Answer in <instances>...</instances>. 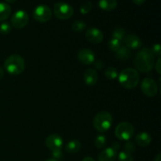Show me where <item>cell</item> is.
Segmentation results:
<instances>
[{"label": "cell", "instance_id": "4", "mask_svg": "<svg viewBox=\"0 0 161 161\" xmlns=\"http://www.w3.org/2000/svg\"><path fill=\"white\" fill-rule=\"evenodd\" d=\"M113 124V116L109 113L102 111L97 113L94 118L93 124L97 131L103 133L109 130Z\"/></svg>", "mask_w": 161, "mask_h": 161}, {"label": "cell", "instance_id": "15", "mask_svg": "<svg viewBox=\"0 0 161 161\" xmlns=\"http://www.w3.org/2000/svg\"><path fill=\"white\" fill-rule=\"evenodd\" d=\"M83 80L88 86H94L98 80V75L94 69H86L83 75Z\"/></svg>", "mask_w": 161, "mask_h": 161}, {"label": "cell", "instance_id": "30", "mask_svg": "<svg viewBox=\"0 0 161 161\" xmlns=\"http://www.w3.org/2000/svg\"><path fill=\"white\" fill-rule=\"evenodd\" d=\"M151 51L153 53L154 56H157L160 58L161 53V47L160 44H155V45L153 46L152 49H151Z\"/></svg>", "mask_w": 161, "mask_h": 161}, {"label": "cell", "instance_id": "19", "mask_svg": "<svg viewBox=\"0 0 161 161\" xmlns=\"http://www.w3.org/2000/svg\"><path fill=\"white\" fill-rule=\"evenodd\" d=\"M81 149V143L78 140H72L70 141L65 146V150L69 153H75L79 152Z\"/></svg>", "mask_w": 161, "mask_h": 161}, {"label": "cell", "instance_id": "35", "mask_svg": "<svg viewBox=\"0 0 161 161\" xmlns=\"http://www.w3.org/2000/svg\"><path fill=\"white\" fill-rule=\"evenodd\" d=\"M3 75H4V69L2 67H0V80L3 78Z\"/></svg>", "mask_w": 161, "mask_h": 161}, {"label": "cell", "instance_id": "7", "mask_svg": "<svg viewBox=\"0 0 161 161\" xmlns=\"http://www.w3.org/2000/svg\"><path fill=\"white\" fill-rule=\"evenodd\" d=\"M32 15L35 20L41 23H44L51 19L52 11L49 6L46 5H39L35 8Z\"/></svg>", "mask_w": 161, "mask_h": 161}, {"label": "cell", "instance_id": "27", "mask_svg": "<svg viewBox=\"0 0 161 161\" xmlns=\"http://www.w3.org/2000/svg\"><path fill=\"white\" fill-rule=\"evenodd\" d=\"M118 160L119 161H134V158L130 153L122 151L118 155Z\"/></svg>", "mask_w": 161, "mask_h": 161}, {"label": "cell", "instance_id": "37", "mask_svg": "<svg viewBox=\"0 0 161 161\" xmlns=\"http://www.w3.org/2000/svg\"><path fill=\"white\" fill-rule=\"evenodd\" d=\"M153 161H161V157H160V153H158L157 154V157H155V159H154Z\"/></svg>", "mask_w": 161, "mask_h": 161}, {"label": "cell", "instance_id": "18", "mask_svg": "<svg viewBox=\"0 0 161 161\" xmlns=\"http://www.w3.org/2000/svg\"><path fill=\"white\" fill-rule=\"evenodd\" d=\"M11 7L6 3H0V21L9 18L11 14Z\"/></svg>", "mask_w": 161, "mask_h": 161}, {"label": "cell", "instance_id": "13", "mask_svg": "<svg viewBox=\"0 0 161 161\" xmlns=\"http://www.w3.org/2000/svg\"><path fill=\"white\" fill-rule=\"evenodd\" d=\"M126 47L130 50H138L142 47V41L138 36L135 34H129L124 39Z\"/></svg>", "mask_w": 161, "mask_h": 161}, {"label": "cell", "instance_id": "33", "mask_svg": "<svg viewBox=\"0 0 161 161\" xmlns=\"http://www.w3.org/2000/svg\"><path fill=\"white\" fill-rule=\"evenodd\" d=\"M102 65H103V64H102V61H96V63L94 64V67L97 68V69H102Z\"/></svg>", "mask_w": 161, "mask_h": 161}, {"label": "cell", "instance_id": "26", "mask_svg": "<svg viewBox=\"0 0 161 161\" xmlns=\"http://www.w3.org/2000/svg\"><path fill=\"white\" fill-rule=\"evenodd\" d=\"M106 144V138L103 135H98L94 140V145L97 149H102Z\"/></svg>", "mask_w": 161, "mask_h": 161}, {"label": "cell", "instance_id": "5", "mask_svg": "<svg viewBox=\"0 0 161 161\" xmlns=\"http://www.w3.org/2000/svg\"><path fill=\"white\" fill-rule=\"evenodd\" d=\"M135 135V128L130 123L123 122L118 124L115 129V135L121 141H128Z\"/></svg>", "mask_w": 161, "mask_h": 161}, {"label": "cell", "instance_id": "6", "mask_svg": "<svg viewBox=\"0 0 161 161\" xmlns=\"http://www.w3.org/2000/svg\"><path fill=\"white\" fill-rule=\"evenodd\" d=\"M54 15L61 20L69 19L74 14V9L72 6L64 2H58L53 5Z\"/></svg>", "mask_w": 161, "mask_h": 161}, {"label": "cell", "instance_id": "11", "mask_svg": "<svg viewBox=\"0 0 161 161\" xmlns=\"http://www.w3.org/2000/svg\"><path fill=\"white\" fill-rule=\"evenodd\" d=\"M86 40L94 44H98L103 40V33L101 30L96 28H90L86 30Z\"/></svg>", "mask_w": 161, "mask_h": 161}, {"label": "cell", "instance_id": "25", "mask_svg": "<svg viewBox=\"0 0 161 161\" xmlns=\"http://www.w3.org/2000/svg\"><path fill=\"white\" fill-rule=\"evenodd\" d=\"M92 6L93 5L92 3H91V2L90 1L84 2V3L80 6V13H81L82 14H88V13L91 12V10L92 9Z\"/></svg>", "mask_w": 161, "mask_h": 161}, {"label": "cell", "instance_id": "17", "mask_svg": "<svg viewBox=\"0 0 161 161\" xmlns=\"http://www.w3.org/2000/svg\"><path fill=\"white\" fill-rule=\"evenodd\" d=\"M98 6L105 11H112L117 6L116 0H99Z\"/></svg>", "mask_w": 161, "mask_h": 161}, {"label": "cell", "instance_id": "31", "mask_svg": "<svg viewBox=\"0 0 161 161\" xmlns=\"http://www.w3.org/2000/svg\"><path fill=\"white\" fill-rule=\"evenodd\" d=\"M62 152H61V149H58V150L52 151V156H53L54 160H58V159H61L62 157Z\"/></svg>", "mask_w": 161, "mask_h": 161}, {"label": "cell", "instance_id": "29", "mask_svg": "<svg viewBox=\"0 0 161 161\" xmlns=\"http://www.w3.org/2000/svg\"><path fill=\"white\" fill-rule=\"evenodd\" d=\"M124 149H125V152L131 154L132 153L135 152V145L133 142H127L124 146Z\"/></svg>", "mask_w": 161, "mask_h": 161}, {"label": "cell", "instance_id": "14", "mask_svg": "<svg viewBox=\"0 0 161 161\" xmlns=\"http://www.w3.org/2000/svg\"><path fill=\"white\" fill-rule=\"evenodd\" d=\"M117 158V153L113 148H106L98 154V161H116Z\"/></svg>", "mask_w": 161, "mask_h": 161}, {"label": "cell", "instance_id": "10", "mask_svg": "<svg viewBox=\"0 0 161 161\" xmlns=\"http://www.w3.org/2000/svg\"><path fill=\"white\" fill-rule=\"evenodd\" d=\"M46 146L51 151L61 149L63 146V140L60 135L57 134H52L50 135L46 139Z\"/></svg>", "mask_w": 161, "mask_h": 161}, {"label": "cell", "instance_id": "1", "mask_svg": "<svg viewBox=\"0 0 161 161\" xmlns=\"http://www.w3.org/2000/svg\"><path fill=\"white\" fill-rule=\"evenodd\" d=\"M135 64L140 72H150L155 65V56L150 49L144 47L140 50L135 57Z\"/></svg>", "mask_w": 161, "mask_h": 161}, {"label": "cell", "instance_id": "24", "mask_svg": "<svg viewBox=\"0 0 161 161\" xmlns=\"http://www.w3.org/2000/svg\"><path fill=\"white\" fill-rule=\"evenodd\" d=\"M86 28V25L85 22L82 21V20H75L72 23V29L75 32H81V31H84Z\"/></svg>", "mask_w": 161, "mask_h": 161}, {"label": "cell", "instance_id": "23", "mask_svg": "<svg viewBox=\"0 0 161 161\" xmlns=\"http://www.w3.org/2000/svg\"><path fill=\"white\" fill-rule=\"evenodd\" d=\"M118 75H119L118 71L114 67H109L105 69V76L108 80H115V79L117 78Z\"/></svg>", "mask_w": 161, "mask_h": 161}, {"label": "cell", "instance_id": "16", "mask_svg": "<svg viewBox=\"0 0 161 161\" xmlns=\"http://www.w3.org/2000/svg\"><path fill=\"white\" fill-rule=\"evenodd\" d=\"M151 136L146 132L138 133L135 137V142L141 147H146L151 143Z\"/></svg>", "mask_w": 161, "mask_h": 161}, {"label": "cell", "instance_id": "8", "mask_svg": "<svg viewBox=\"0 0 161 161\" xmlns=\"http://www.w3.org/2000/svg\"><path fill=\"white\" fill-rule=\"evenodd\" d=\"M29 17L28 14L24 10H17L11 17V25L16 28H23L28 25Z\"/></svg>", "mask_w": 161, "mask_h": 161}, {"label": "cell", "instance_id": "34", "mask_svg": "<svg viewBox=\"0 0 161 161\" xmlns=\"http://www.w3.org/2000/svg\"><path fill=\"white\" fill-rule=\"evenodd\" d=\"M132 1H133V3H135V4L140 6V5L144 4V3L146 2V0H132Z\"/></svg>", "mask_w": 161, "mask_h": 161}, {"label": "cell", "instance_id": "39", "mask_svg": "<svg viewBox=\"0 0 161 161\" xmlns=\"http://www.w3.org/2000/svg\"><path fill=\"white\" fill-rule=\"evenodd\" d=\"M45 161H58L57 160H54V159H49V160H47Z\"/></svg>", "mask_w": 161, "mask_h": 161}, {"label": "cell", "instance_id": "20", "mask_svg": "<svg viewBox=\"0 0 161 161\" xmlns=\"http://www.w3.org/2000/svg\"><path fill=\"white\" fill-rule=\"evenodd\" d=\"M116 53V58L121 61L128 59L130 57V49H128L126 47H121L119 50Z\"/></svg>", "mask_w": 161, "mask_h": 161}, {"label": "cell", "instance_id": "9", "mask_svg": "<svg viewBox=\"0 0 161 161\" xmlns=\"http://www.w3.org/2000/svg\"><path fill=\"white\" fill-rule=\"evenodd\" d=\"M141 90L145 95L153 97L157 94V85L153 79L147 77L141 83Z\"/></svg>", "mask_w": 161, "mask_h": 161}, {"label": "cell", "instance_id": "38", "mask_svg": "<svg viewBox=\"0 0 161 161\" xmlns=\"http://www.w3.org/2000/svg\"><path fill=\"white\" fill-rule=\"evenodd\" d=\"M6 2H7V3H14V2L16 1V0H6Z\"/></svg>", "mask_w": 161, "mask_h": 161}, {"label": "cell", "instance_id": "36", "mask_svg": "<svg viewBox=\"0 0 161 161\" xmlns=\"http://www.w3.org/2000/svg\"><path fill=\"white\" fill-rule=\"evenodd\" d=\"M82 161H95L94 160V159L92 158V157H85L84 159H83Z\"/></svg>", "mask_w": 161, "mask_h": 161}, {"label": "cell", "instance_id": "32", "mask_svg": "<svg viewBox=\"0 0 161 161\" xmlns=\"http://www.w3.org/2000/svg\"><path fill=\"white\" fill-rule=\"evenodd\" d=\"M155 69L157 70V73L160 74V69H161V64H160V58H159L158 61H157V63L155 64Z\"/></svg>", "mask_w": 161, "mask_h": 161}, {"label": "cell", "instance_id": "2", "mask_svg": "<svg viewBox=\"0 0 161 161\" xmlns=\"http://www.w3.org/2000/svg\"><path fill=\"white\" fill-rule=\"evenodd\" d=\"M118 80L123 87L133 89L139 83L140 75L138 71L131 68L124 69L118 75Z\"/></svg>", "mask_w": 161, "mask_h": 161}, {"label": "cell", "instance_id": "3", "mask_svg": "<svg viewBox=\"0 0 161 161\" xmlns=\"http://www.w3.org/2000/svg\"><path fill=\"white\" fill-rule=\"evenodd\" d=\"M4 68L6 72L10 75H20L24 72L25 69V61L24 58L20 55H10L5 61Z\"/></svg>", "mask_w": 161, "mask_h": 161}, {"label": "cell", "instance_id": "28", "mask_svg": "<svg viewBox=\"0 0 161 161\" xmlns=\"http://www.w3.org/2000/svg\"><path fill=\"white\" fill-rule=\"evenodd\" d=\"M11 31V25L8 22H3L0 24V33L3 35L9 34Z\"/></svg>", "mask_w": 161, "mask_h": 161}, {"label": "cell", "instance_id": "12", "mask_svg": "<svg viewBox=\"0 0 161 161\" xmlns=\"http://www.w3.org/2000/svg\"><path fill=\"white\" fill-rule=\"evenodd\" d=\"M78 60L83 64L89 65L94 62L95 60V55L94 53L90 49H83L80 50L77 55Z\"/></svg>", "mask_w": 161, "mask_h": 161}, {"label": "cell", "instance_id": "21", "mask_svg": "<svg viewBox=\"0 0 161 161\" xmlns=\"http://www.w3.org/2000/svg\"><path fill=\"white\" fill-rule=\"evenodd\" d=\"M112 36H113V38H114V39L122 41L126 36V31L124 28H121V27H117V28H116L113 30Z\"/></svg>", "mask_w": 161, "mask_h": 161}, {"label": "cell", "instance_id": "22", "mask_svg": "<svg viewBox=\"0 0 161 161\" xmlns=\"http://www.w3.org/2000/svg\"><path fill=\"white\" fill-rule=\"evenodd\" d=\"M108 47L110 50L113 52H117L121 47V41L112 38L108 42Z\"/></svg>", "mask_w": 161, "mask_h": 161}]
</instances>
